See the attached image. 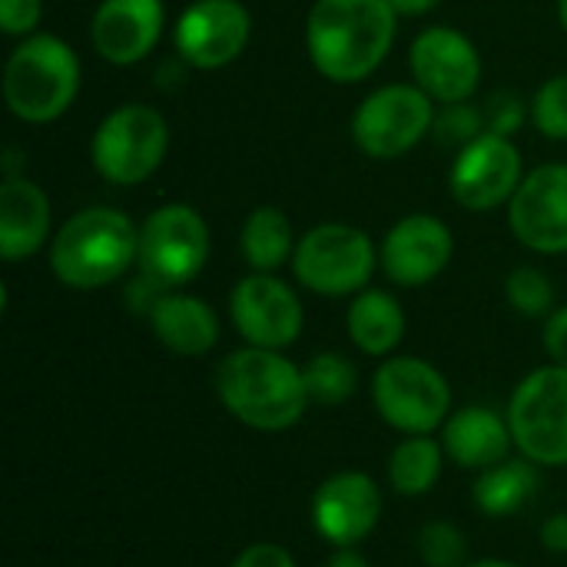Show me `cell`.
<instances>
[{
	"mask_svg": "<svg viewBox=\"0 0 567 567\" xmlns=\"http://www.w3.org/2000/svg\"><path fill=\"white\" fill-rule=\"evenodd\" d=\"M389 0H316L306 20L312 66L332 83H359L389 56L395 40Z\"/></svg>",
	"mask_w": 567,
	"mask_h": 567,
	"instance_id": "cell-1",
	"label": "cell"
},
{
	"mask_svg": "<svg viewBox=\"0 0 567 567\" xmlns=\"http://www.w3.org/2000/svg\"><path fill=\"white\" fill-rule=\"evenodd\" d=\"M216 395L233 419L256 432H286L312 405L302 369L282 352L259 346L236 349L219 362Z\"/></svg>",
	"mask_w": 567,
	"mask_h": 567,
	"instance_id": "cell-2",
	"label": "cell"
},
{
	"mask_svg": "<svg viewBox=\"0 0 567 567\" xmlns=\"http://www.w3.org/2000/svg\"><path fill=\"white\" fill-rule=\"evenodd\" d=\"M140 259V226L120 209L90 206L70 216L50 246V269L70 289H100Z\"/></svg>",
	"mask_w": 567,
	"mask_h": 567,
	"instance_id": "cell-3",
	"label": "cell"
},
{
	"mask_svg": "<svg viewBox=\"0 0 567 567\" xmlns=\"http://www.w3.org/2000/svg\"><path fill=\"white\" fill-rule=\"evenodd\" d=\"M80 90V60L53 33H30L3 66V103L23 123L60 120Z\"/></svg>",
	"mask_w": 567,
	"mask_h": 567,
	"instance_id": "cell-4",
	"label": "cell"
},
{
	"mask_svg": "<svg viewBox=\"0 0 567 567\" xmlns=\"http://www.w3.org/2000/svg\"><path fill=\"white\" fill-rule=\"evenodd\" d=\"M169 126L163 113L146 103H123L100 120L90 156L106 183L136 186L163 166Z\"/></svg>",
	"mask_w": 567,
	"mask_h": 567,
	"instance_id": "cell-5",
	"label": "cell"
},
{
	"mask_svg": "<svg viewBox=\"0 0 567 567\" xmlns=\"http://www.w3.org/2000/svg\"><path fill=\"white\" fill-rule=\"evenodd\" d=\"M375 246L372 239L346 223H322L309 229L292 252V272L296 279L319 296L339 299V296H359L369 289V279L375 272Z\"/></svg>",
	"mask_w": 567,
	"mask_h": 567,
	"instance_id": "cell-6",
	"label": "cell"
},
{
	"mask_svg": "<svg viewBox=\"0 0 567 567\" xmlns=\"http://www.w3.org/2000/svg\"><path fill=\"white\" fill-rule=\"evenodd\" d=\"M372 402L395 432L432 435L449 422L452 389L432 362L399 355L379 365L372 379Z\"/></svg>",
	"mask_w": 567,
	"mask_h": 567,
	"instance_id": "cell-7",
	"label": "cell"
},
{
	"mask_svg": "<svg viewBox=\"0 0 567 567\" xmlns=\"http://www.w3.org/2000/svg\"><path fill=\"white\" fill-rule=\"evenodd\" d=\"M515 445L535 465H567V365H545L522 379L508 402Z\"/></svg>",
	"mask_w": 567,
	"mask_h": 567,
	"instance_id": "cell-8",
	"label": "cell"
},
{
	"mask_svg": "<svg viewBox=\"0 0 567 567\" xmlns=\"http://www.w3.org/2000/svg\"><path fill=\"white\" fill-rule=\"evenodd\" d=\"M435 100L419 83H389L372 90L355 116L352 140L372 159H395L409 153L435 123Z\"/></svg>",
	"mask_w": 567,
	"mask_h": 567,
	"instance_id": "cell-9",
	"label": "cell"
},
{
	"mask_svg": "<svg viewBox=\"0 0 567 567\" xmlns=\"http://www.w3.org/2000/svg\"><path fill=\"white\" fill-rule=\"evenodd\" d=\"M209 259V226L186 206L169 203L146 216L140 226V272L153 276L166 289L193 282Z\"/></svg>",
	"mask_w": 567,
	"mask_h": 567,
	"instance_id": "cell-10",
	"label": "cell"
},
{
	"mask_svg": "<svg viewBox=\"0 0 567 567\" xmlns=\"http://www.w3.org/2000/svg\"><path fill=\"white\" fill-rule=\"evenodd\" d=\"M522 179V153L515 150V143L508 136L485 133L458 150L449 173V189L458 206L472 213H488L512 203Z\"/></svg>",
	"mask_w": 567,
	"mask_h": 567,
	"instance_id": "cell-11",
	"label": "cell"
},
{
	"mask_svg": "<svg viewBox=\"0 0 567 567\" xmlns=\"http://www.w3.org/2000/svg\"><path fill=\"white\" fill-rule=\"evenodd\" d=\"M229 316L249 346L282 352L302 332V302L272 272H252L236 282L229 296Z\"/></svg>",
	"mask_w": 567,
	"mask_h": 567,
	"instance_id": "cell-12",
	"label": "cell"
},
{
	"mask_svg": "<svg viewBox=\"0 0 567 567\" xmlns=\"http://www.w3.org/2000/svg\"><path fill=\"white\" fill-rule=\"evenodd\" d=\"M412 76L435 103H465L478 90L482 60L475 43L458 33L455 27H429L415 37L412 53Z\"/></svg>",
	"mask_w": 567,
	"mask_h": 567,
	"instance_id": "cell-13",
	"label": "cell"
},
{
	"mask_svg": "<svg viewBox=\"0 0 567 567\" xmlns=\"http://www.w3.org/2000/svg\"><path fill=\"white\" fill-rule=\"evenodd\" d=\"M508 223L522 246L555 256L567 252V163L532 169L508 203Z\"/></svg>",
	"mask_w": 567,
	"mask_h": 567,
	"instance_id": "cell-14",
	"label": "cell"
},
{
	"mask_svg": "<svg viewBox=\"0 0 567 567\" xmlns=\"http://www.w3.org/2000/svg\"><path fill=\"white\" fill-rule=\"evenodd\" d=\"M249 10L239 0H196L176 20V50L196 70L233 63L249 43Z\"/></svg>",
	"mask_w": 567,
	"mask_h": 567,
	"instance_id": "cell-15",
	"label": "cell"
},
{
	"mask_svg": "<svg viewBox=\"0 0 567 567\" xmlns=\"http://www.w3.org/2000/svg\"><path fill=\"white\" fill-rule=\"evenodd\" d=\"M382 515V492L365 472H339L326 478L312 498V525L336 548L365 542Z\"/></svg>",
	"mask_w": 567,
	"mask_h": 567,
	"instance_id": "cell-16",
	"label": "cell"
},
{
	"mask_svg": "<svg viewBox=\"0 0 567 567\" xmlns=\"http://www.w3.org/2000/svg\"><path fill=\"white\" fill-rule=\"evenodd\" d=\"M452 252H455L452 229L429 213H412L385 233L379 259L392 282L425 286L445 272Z\"/></svg>",
	"mask_w": 567,
	"mask_h": 567,
	"instance_id": "cell-17",
	"label": "cell"
},
{
	"mask_svg": "<svg viewBox=\"0 0 567 567\" xmlns=\"http://www.w3.org/2000/svg\"><path fill=\"white\" fill-rule=\"evenodd\" d=\"M163 20V0H103L90 23L93 50L113 66L140 63L156 50Z\"/></svg>",
	"mask_w": 567,
	"mask_h": 567,
	"instance_id": "cell-18",
	"label": "cell"
},
{
	"mask_svg": "<svg viewBox=\"0 0 567 567\" xmlns=\"http://www.w3.org/2000/svg\"><path fill=\"white\" fill-rule=\"evenodd\" d=\"M50 236V199L27 176H3L0 183V256L20 262L33 256Z\"/></svg>",
	"mask_w": 567,
	"mask_h": 567,
	"instance_id": "cell-19",
	"label": "cell"
},
{
	"mask_svg": "<svg viewBox=\"0 0 567 567\" xmlns=\"http://www.w3.org/2000/svg\"><path fill=\"white\" fill-rule=\"evenodd\" d=\"M512 445H515V435H512L508 419H502L495 409H485V405H468L442 425V449L462 468L485 472L505 462Z\"/></svg>",
	"mask_w": 567,
	"mask_h": 567,
	"instance_id": "cell-20",
	"label": "cell"
},
{
	"mask_svg": "<svg viewBox=\"0 0 567 567\" xmlns=\"http://www.w3.org/2000/svg\"><path fill=\"white\" fill-rule=\"evenodd\" d=\"M146 319H150L153 336L169 352L186 355V359L206 355L216 346V339H219V319H216V312L203 299L186 296V292H176V289H169L153 306V312Z\"/></svg>",
	"mask_w": 567,
	"mask_h": 567,
	"instance_id": "cell-21",
	"label": "cell"
},
{
	"mask_svg": "<svg viewBox=\"0 0 567 567\" xmlns=\"http://www.w3.org/2000/svg\"><path fill=\"white\" fill-rule=\"evenodd\" d=\"M349 339L365 355H389L405 336V312L395 296L382 289H362L346 316Z\"/></svg>",
	"mask_w": 567,
	"mask_h": 567,
	"instance_id": "cell-22",
	"label": "cell"
},
{
	"mask_svg": "<svg viewBox=\"0 0 567 567\" xmlns=\"http://www.w3.org/2000/svg\"><path fill=\"white\" fill-rule=\"evenodd\" d=\"M296 233L289 216L279 206H256L239 233L243 259L252 272H276L296 252Z\"/></svg>",
	"mask_w": 567,
	"mask_h": 567,
	"instance_id": "cell-23",
	"label": "cell"
},
{
	"mask_svg": "<svg viewBox=\"0 0 567 567\" xmlns=\"http://www.w3.org/2000/svg\"><path fill=\"white\" fill-rule=\"evenodd\" d=\"M538 492V468L532 458H505L485 472H478L475 482V505L492 518H508L522 512Z\"/></svg>",
	"mask_w": 567,
	"mask_h": 567,
	"instance_id": "cell-24",
	"label": "cell"
},
{
	"mask_svg": "<svg viewBox=\"0 0 567 567\" xmlns=\"http://www.w3.org/2000/svg\"><path fill=\"white\" fill-rule=\"evenodd\" d=\"M442 458L445 449L429 439V435H409L405 442L395 445L389 458V482L402 498H419L435 488L442 475Z\"/></svg>",
	"mask_w": 567,
	"mask_h": 567,
	"instance_id": "cell-25",
	"label": "cell"
},
{
	"mask_svg": "<svg viewBox=\"0 0 567 567\" xmlns=\"http://www.w3.org/2000/svg\"><path fill=\"white\" fill-rule=\"evenodd\" d=\"M306 392L312 405H342L355 395L359 389V372L355 365L339 355V352H319L302 365Z\"/></svg>",
	"mask_w": 567,
	"mask_h": 567,
	"instance_id": "cell-26",
	"label": "cell"
},
{
	"mask_svg": "<svg viewBox=\"0 0 567 567\" xmlns=\"http://www.w3.org/2000/svg\"><path fill=\"white\" fill-rule=\"evenodd\" d=\"M505 296H508L512 309L528 319L551 316V306H555V286L535 266H515L505 279Z\"/></svg>",
	"mask_w": 567,
	"mask_h": 567,
	"instance_id": "cell-27",
	"label": "cell"
},
{
	"mask_svg": "<svg viewBox=\"0 0 567 567\" xmlns=\"http://www.w3.org/2000/svg\"><path fill=\"white\" fill-rule=\"evenodd\" d=\"M432 133H435L439 143L465 150L468 143H475L478 136L488 133V126H485V110L472 106L468 100H465V103H445V106L435 113Z\"/></svg>",
	"mask_w": 567,
	"mask_h": 567,
	"instance_id": "cell-28",
	"label": "cell"
},
{
	"mask_svg": "<svg viewBox=\"0 0 567 567\" xmlns=\"http://www.w3.org/2000/svg\"><path fill=\"white\" fill-rule=\"evenodd\" d=\"M419 555L429 567H465V535L452 522H429L419 532Z\"/></svg>",
	"mask_w": 567,
	"mask_h": 567,
	"instance_id": "cell-29",
	"label": "cell"
},
{
	"mask_svg": "<svg viewBox=\"0 0 567 567\" xmlns=\"http://www.w3.org/2000/svg\"><path fill=\"white\" fill-rule=\"evenodd\" d=\"M532 120L542 136L548 140H567V73L551 76L538 86L532 100Z\"/></svg>",
	"mask_w": 567,
	"mask_h": 567,
	"instance_id": "cell-30",
	"label": "cell"
},
{
	"mask_svg": "<svg viewBox=\"0 0 567 567\" xmlns=\"http://www.w3.org/2000/svg\"><path fill=\"white\" fill-rule=\"evenodd\" d=\"M525 123V103L515 93H498L485 106V126L495 136H512Z\"/></svg>",
	"mask_w": 567,
	"mask_h": 567,
	"instance_id": "cell-31",
	"label": "cell"
},
{
	"mask_svg": "<svg viewBox=\"0 0 567 567\" xmlns=\"http://www.w3.org/2000/svg\"><path fill=\"white\" fill-rule=\"evenodd\" d=\"M43 17L40 0H0V27L7 37H30Z\"/></svg>",
	"mask_w": 567,
	"mask_h": 567,
	"instance_id": "cell-32",
	"label": "cell"
},
{
	"mask_svg": "<svg viewBox=\"0 0 567 567\" xmlns=\"http://www.w3.org/2000/svg\"><path fill=\"white\" fill-rule=\"evenodd\" d=\"M166 292H169V289H166L163 282H156L153 276L140 272V276L126 286V309L136 312V316H150L153 306H156Z\"/></svg>",
	"mask_w": 567,
	"mask_h": 567,
	"instance_id": "cell-33",
	"label": "cell"
},
{
	"mask_svg": "<svg viewBox=\"0 0 567 567\" xmlns=\"http://www.w3.org/2000/svg\"><path fill=\"white\" fill-rule=\"evenodd\" d=\"M233 567H296V558L282 545L259 542V545H249L246 551H239Z\"/></svg>",
	"mask_w": 567,
	"mask_h": 567,
	"instance_id": "cell-34",
	"label": "cell"
},
{
	"mask_svg": "<svg viewBox=\"0 0 567 567\" xmlns=\"http://www.w3.org/2000/svg\"><path fill=\"white\" fill-rule=\"evenodd\" d=\"M545 349L555 359V365H567V306L548 316L545 326Z\"/></svg>",
	"mask_w": 567,
	"mask_h": 567,
	"instance_id": "cell-35",
	"label": "cell"
},
{
	"mask_svg": "<svg viewBox=\"0 0 567 567\" xmlns=\"http://www.w3.org/2000/svg\"><path fill=\"white\" fill-rule=\"evenodd\" d=\"M542 545L555 555H567V515H551L542 525Z\"/></svg>",
	"mask_w": 567,
	"mask_h": 567,
	"instance_id": "cell-36",
	"label": "cell"
},
{
	"mask_svg": "<svg viewBox=\"0 0 567 567\" xmlns=\"http://www.w3.org/2000/svg\"><path fill=\"white\" fill-rule=\"evenodd\" d=\"M389 3H392V10H395L399 17H419V13L435 10L442 0H389Z\"/></svg>",
	"mask_w": 567,
	"mask_h": 567,
	"instance_id": "cell-37",
	"label": "cell"
},
{
	"mask_svg": "<svg viewBox=\"0 0 567 567\" xmlns=\"http://www.w3.org/2000/svg\"><path fill=\"white\" fill-rule=\"evenodd\" d=\"M326 567H369V561L355 551V548H336Z\"/></svg>",
	"mask_w": 567,
	"mask_h": 567,
	"instance_id": "cell-38",
	"label": "cell"
},
{
	"mask_svg": "<svg viewBox=\"0 0 567 567\" xmlns=\"http://www.w3.org/2000/svg\"><path fill=\"white\" fill-rule=\"evenodd\" d=\"M465 567H518V565H508V561H495V558H485V561H472V565Z\"/></svg>",
	"mask_w": 567,
	"mask_h": 567,
	"instance_id": "cell-39",
	"label": "cell"
},
{
	"mask_svg": "<svg viewBox=\"0 0 567 567\" xmlns=\"http://www.w3.org/2000/svg\"><path fill=\"white\" fill-rule=\"evenodd\" d=\"M558 17H561V27L567 33V0H558Z\"/></svg>",
	"mask_w": 567,
	"mask_h": 567,
	"instance_id": "cell-40",
	"label": "cell"
}]
</instances>
